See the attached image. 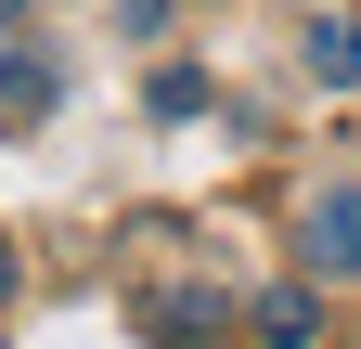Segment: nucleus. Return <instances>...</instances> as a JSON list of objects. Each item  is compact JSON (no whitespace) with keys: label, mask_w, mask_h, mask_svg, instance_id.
Listing matches in <instances>:
<instances>
[{"label":"nucleus","mask_w":361,"mask_h":349,"mask_svg":"<svg viewBox=\"0 0 361 349\" xmlns=\"http://www.w3.org/2000/svg\"><path fill=\"white\" fill-rule=\"evenodd\" d=\"M13 13H26V0H0V26H13Z\"/></svg>","instance_id":"0eeeda50"},{"label":"nucleus","mask_w":361,"mask_h":349,"mask_svg":"<svg viewBox=\"0 0 361 349\" xmlns=\"http://www.w3.org/2000/svg\"><path fill=\"white\" fill-rule=\"evenodd\" d=\"M310 336H323V297H310V285H271L258 297V349H310Z\"/></svg>","instance_id":"7ed1b4c3"},{"label":"nucleus","mask_w":361,"mask_h":349,"mask_svg":"<svg viewBox=\"0 0 361 349\" xmlns=\"http://www.w3.org/2000/svg\"><path fill=\"white\" fill-rule=\"evenodd\" d=\"M155 336H168V349L219 336V297H207V285H168V297H155Z\"/></svg>","instance_id":"39448f33"},{"label":"nucleus","mask_w":361,"mask_h":349,"mask_svg":"<svg viewBox=\"0 0 361 349\" xmlns=\"http://www.w3.org/2000/svg\"><path fill=\"white\" fill-rule=\"evenodd\" d=\"M155 13H168V0H142V26H155Z\"/></svg>","instance_id":"6e6552de"},{"label":"nucleus","mask_w":361,"mask_h":349,"mask_svg":"<svg viewBox=\"0 0 361 349\" xmlns=\"http://www.w3.org/2000/svg\"><path fill=\"white\" fill-rule=\"evenodd\" d=\"M310 78L323 91H361V26L348 13H310Z\"/></svg>","instance_id":"20e7f679"},{"label":"nucleus","mask_w":361,"mask_h":349,"mask_svg":"<svg viewBox=\"0 0 361 349\" xmlns=\"http://www.w3.org/2000/svg\"><path fill=\"white\" fill-rule=\"evenodd\" d=\"M297 259H310V285H348V272H361V182L310 194V220H297Z\"/></svg>","instance_id":"f257e3e1"},{"label":"nucleus","mask_w":361,"mask_h":349,"mask_svg":"<svg viewBox=\"0 0 361 349\" xmlns=\"http://www.w3.org/2000/svg\"><path fill=\"white\" fill-rule=\"evenodd\" d=\"M0 297H13V246H0Z\"/></svg>","instance_id":"423d86ee"},{"label":"nucleus","mask_w":361,"mask_h":349,"mask_svg":"<svg viewBox=\"0 0 361 349\" xmlns=\"http://www.w3.org/2000/svg\"><path fill=\"white\" fill-rule=\"evenodd\" d=\"M52 117V65L39 52H0V129H39Z\"/></svg>","instance_id":"f03ea898"}]
</instances>
